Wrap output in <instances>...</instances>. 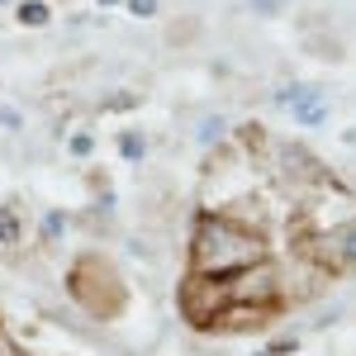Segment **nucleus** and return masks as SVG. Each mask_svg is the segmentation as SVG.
<instances>
[{
  "label": "nucleus",
  "instance_id": "f257e3e1",
  "mask_svg": "<svg viewBox=\"0 0 356 356\" xmlns=\"http://www.w3.org/2000/svg\"><path fill=\"white\" fill-rule=\"evenodd\" d=\"M271 257L266 247V233H252L243 223H233L228 214L209 209L200 214L191 228V271H204V275H228L247 266V261H261Z\"/></svg>",
  "mask_w": 356,
  "mask_h": 356
},
{
  "label": "nucleus",
  "instance_id": "f03ea898",
  "mask_svg": "<svg viewBox=\"0 0 356 356\" xmlns=\"http://www.w3.org/2000/svg\"><path fill=\"white\" fill-rule=\"evenodd\" d=\"M67 295L81 304L90 318H100V323H110V318H119L129 309V285H124L119 266H114L110 257H100V252H86V257L72 261Z\"/></svg>",
  "mask_w": 356,
  "mask_h": 356
},
{
  "label": "nucleus",
  "instance_id": "7ed1b4c3",
  "mask_svg": "<svg viewBox=\"0 0 356 356\" xmlns=\"http://www.w3.org/2000/svg\"><path fill=\"white\" fill-rule=\"evenodd\" d=\"M228 304H233V300H228V280H223V275L186 271L181 290H176V309H181V318H186L191 328H200V332L214 328V318H219Z\"/></svg>",
  "mask_w": 356,
  "mask_h": 356
},
{
  "label": "nucleus",
  "instance_id": "20e7f679",
  "mask_svg": "<svg viewBox=\"0 0 356 356\" xmlns=\"http://www.w3.org/2000/svg\"><path fill=\"white\" fill-rule=\"evenodd\" d=\"M356 219V200L337 181H323L309 195H300V219H295V233H332L342 223Z\"/></svg>",
  "mask_w": 356,
  "mask_h": 356
},
{
  "label": "nucleus",
  "instance_id": "39448f33",
  "mask_svg": "<svg viewBox=\"0 0 356 356\" xmlns=\"http://www.w3.org/2000/svg\"><path fill=\"white\" fill-rule=\"evenodd\" d=\"M223 280H228V300L233 304H271V309H285L280 304V266H275L271 257L247 261L238 271H228Z\"/></svg>",
  "mask_w": 356,
  "mask_h": 356
},
{
  "label": "nucleus",
  "instance_id": "423d86ee",
  "mask_svg": "<svg viewBox=\"0 0 356 356\" xmlns=\"http://www.w3.org/2000/svg\"><path fill=\"white\" fill-rule=\"evenodd\" d=\"M275 314L280 309H271V304H228L209 332H266L275 323Z\"/></svg>",
  "mask_w": 356,
  "mask_h": 356
},
{
  "label": "nucleus",
  "instance_id": "0eeeda50",
  "mask_svg": "<svg viewBox=\"0 0 356 356\" xmlns=\"http://www.w3.org/2000/svg\"><path fill=\"white\" fill-rule=\"evenodd\" d=\"M219 214H228L233 223H243V228H252V233H266V223H271L266 204H261L257 195H233L228 204H219Z\"/></svg>",
  "mask_w": 356,
  "mask_h": 356
},
{
  "label": "nucleus",
  "instance_id": "6e6552de",
  "mask_svg": "<svg viewBox=\"0 0 356 356\" xmlns=\"http://www.w3.org/2000/svg\"><path fill=\"white\" fill-rule=\"evenodd\" d=\"M290 119H295V124H304V129L323 124V119H328V100H323V90H304L300 100L290 105Z\"/></svg>",
  "mask_w": 356,
  "mask_h": 356
},
{
  "label": "nucleus",
  "instance_id": "1a4fd4ad",
  "mask_svg": "<svg viewBox=\"0 0 356 356\" xmlns=\"http://www.w3.org/2000/svg\"><path fill=\"white\" fill-rule=\"evenodd\" d=\"M19 243H24V214L10 200V204H0V247L5 252H19Z\"/></svg>",
  "mask_w": 356,
  "mask_h": 356
},
{
  "label": "nucleus",
  "instance_id": "9d476101",
  "mask_svg": "<svg viewBox=\"0 0 356 356\" xmlns=\"http://www.w3.org/2000/svg\"><path fill=\"white\" fill-rule=\"evenodd\" d=\"M67 233H72V219H67L62 209H48V214L38 219V247H57Z\"/></svg>",
  "mask_w": 356,
  "mask_h": 356
},
{
  "label": "nucleus",
  "instance_id": "9b49d317",
  "mask_svg": "<svg viewBox=\"0 0 356 356\" xmlns=\"http://www.w3.org/2000/svg\"><path fill=\"white\" fill-rule=\"evenodd\" d=\"M48 19H53L48 0H15V24L19 29H48Z\"/></svg>",
  "mask_w": 356,
  "mask_h": 356
},
{
  "label": "nucleus",
  "instance_id": "f8f14e48",
  "mask_svg": "<svg viewBox=\"0 0 356 356\" xmlns=\"http://www.w3.org/2000/svg\"><path fill=\"white\" fill-rule=\"evenodd\" d=\"M67 152H72L76 162H86V157L95 152V134H90V129H76V134L67 138Z\"/></svg>",
  "mask_w": 356,
  "mask_h": 356
},
{
  "label": "nucleus",
  "instance_id": "ddd939ff",
  "mask_svg": "<svg viewBox=\"0 0 356 356\" xmlns=\"http://www.w3.org/2000/svg\"><path fill=\"white\" fill-rule=\"evenodd\" d=\"M200 143H204V147H209V143H214V147H219V143H228V124H223L219 114L200 124Z\"/></svg>",
  "mask_w": 356,
  "mask_h": 356
},
{
  "label": "nucleus",
  "instance_id": "4468645a",
  "mask_svg": "<svg viewBox=\"0 0 356 356\" xmlns=\"http://www.w3.org/2000/svg\"><path fill=\"white\" fill-rule=\"evenodd\" d=\"M119 152H124V162H143V152H147L143 134H119Z\"/></svg>",
  "mask_w": 356,
  "mask_h": 356
},
{
  "label": "nucleus",
  "instance_id": "2eb2a0df",
  "mask_svg": "<svg viewBox=\"0 0 356 356\" xmlns=\"http://www.w3.org/2000/svg\"><path fill=\"white\" fill-rule=\"evenodd\" d=\"M0 129L5 134H24V114L15 110V105H0Z\"/></svg>",
  "mask_w": 356,
  "mask_h": 356
},
{
  "label": "nucleus",
  "instance_id": "dca6fc26",
  "mask_svg": "<svg viewBox=\"0 0 356 356\" xmlns=\"http://www.w3.org/2000/svg\"><path fill=\"white\" fill-rule=\"evenodd\" d=\"M124 10L134 19H157V0H124Z\"/></svg>",
  "mask_w": 356,
  "mask_h": 356
},
{
  "label": "nucleus",
  "instance_id": "f3484780",
  "mask_svg": "<svg viewBox=\"0 0 356 356\" xmlns=\"http://www.w3.org/2000/svg\"><path fill=\"white\" fill-rule=\"evenodd\" d=\"M304 90H309V86H285V90H275V105H285V110H290V105L300 100Z\"/></svg>",
  "mask_w": 356,
  "mask_h": 356
},
{
  "label": "nucleus",
  "instance_id": "a211bd4d",
  "mask_svg": "<svg viewBox=\"0 0 356 356\" xmlns=\"http://www.w3.org/2000/svg\"><path fill=\"white\" fill-rule=\"evenodd\" d=\"M0 356H19V347H15V337H5V332H0Z\"/></svg>",
  "mask_w": 356,
  "mask_h": 356
},
{
  "label": "nucleus",
  "instance_id": "6ab92c4d",
  "mask_svg": "<svg viewBox=\"0 0 356 356\" xmlns=\"http://www.w3.org/2000/svg\"><path fill=\"white\" fill-rule=\"evenodd\" d=\"M257 10H280V0H252Z\"/></svg>",
  "mask_w": 356,
  "mask_h": 356
},
{
  "label": "nucleus",
  "instance_id": "aec40b11",
  "mask_svg": "<svg viewBox=\"0 0 356 356\" xmlns=\"http://www.w3.org/2000/svg\"><path fill=\"white\" fill-rule=\"evenodd\" d=\"M342 138H347V143H352V147H356V129H347V134H342Z\"/></svg>",
  "mask_w": 356,
  "mask_h": 356
},
{
  "label": "nucleus",
  "instance_id": "412c9836",
  "mask_svg": "<svg viewBox=\"0 0 356 356\" xmlns=\"http://www.w3.org/2000/svg\"><path fill=\"white\" fill-rule=\"evenodd\" d=\"M100 5H105V10H110V5H124V0H100Z\"/></svg>",
  "mask_w": 356,
  "mask_h": 356
},
{
  "label": "nucleus",
  "instance_id": "4be33fe9",
  "mask_svg": "<svg viewBox=\"0 0 356 356\" xmlns=\"http://www.w3.org/2000/svg\"><path fill=\"white\" fill-rule=\"evenodd\" d=\"M0 5H15V0H0Z\"/></svg>",
  "mask_w": 356,
  "mask_h": 356
}]
</instances>
